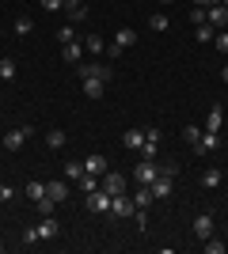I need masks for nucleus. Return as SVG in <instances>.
I'll return each mask as SVG.
<instances>
[{
    "label": "nucleus",
    "instance_id": "1",
    "mask_svg": "<svg viewBox=\"0 0 228 254\" xmlns=\"http://www.w3.org/2000/svg\"><path fill=\"white\" fill-rule=\"evenodd\" d=\"M87 76H95V80H110L114 68L103 64V61H84V64H80V80H87Z\"/></svg>",
    "mask_w": 228,
    "mask_h": 254
},
{
    "label": "nucleus",
    "instance_id": "2",
    "mask_svg": "<svg viewBox=\"0 0 228 254\" xmlns=\"http://www.w3.org/2000/svg\"><path fill=\"white\" fill-rule=\"evenodd\" d=\"M31 137H34V126H19V129H11L8 137H4V148H8V152H19L23 140H31Z\"/></svg>",
    "mask_w": 228,
    "mask_h": 254
},
{
    "label": "nucleus",
    "instance_id": "3",
    "mask_svg": "<svg viewBox=\"0 0 228 254\" xmlns=\"http://www.w3.org/2000/svg\"><path fill=\"white\" fill-rule=\"evenodd\" d=\"M99 190H107L110 197H118V193H126V179H122L118 171H107V175L99 179Z\"/></svg>",
    "mask_w": 228,
    "mask_h": 254
},
{
    "label": "nucleus",
    "instance_id": "4",
    "mask_svg": "<svg viewBox=\"0 0 228 254\" xmlns=\"http://www.w3.org/2000/svg\"><path fill=\"white\" fill-rule=\"evenodd\" d=\"M171 179H175V175H163V171H160V175H156V179L149 182V190H152V197H156V201L171 197Z\"/></svg>",
    "mask_w": 228,
    "mask_h": 254
},
{
    "label": "nucleus",
    "instance_id": "5",
    "mask_svg": "<svg viewBox=\"0 0 228 254\" xmlns=\"http://www.w3.org/2000/svg\"><path fill=\"white\" fill-rule=\"evenodd\" d=\"M84 205H87V212H110V193L107 190L84 193Z\"/></svg>",
    "mask_w": 228,
    "mask_h": 254
},
{
    "label": "nucleus",
    "instance_id": "6",
    "mask_svg": "<svg viewBox=\"0 0 228 254\" xmlns=\"http://www.w3.org/2000/svg\"><path fill=\"white\" fill-rule=\"evenodd\" d=\"M156 175H160V167H156V159H141V163L133 167V179L141 182V186H149V182L156 179Z\"/></svg>",
    "mask_w": 228,
    "mask_h": 254
},
{
    "label": "nucleus",
    "instance_id": "7",
    "mask_svg": "<svg viewBox=\"0 0 228 254\" xmlns=\"http://www.w3.org/2000/svg\"><path fill=\"white\" fill-rule=\"evenodd\" d=\"M206 23H209V27H217V31H225V27H228V8H225V4H209V8H206Z\"/></svg>",
    "mask_w": 228,
    "mask_h": 254
},
{
    "label": "nucleus",
    "instance_id": "8",
    "mask_svg": "<svg viewBox=\"0 0 228 254\" xmlns=\"http://www.w3.org/2000/svg\"><path fill=\"white\" fill-rule=\"evenodd\" d=\"M84 171H87V175H95V179H103V175H107V156H103V152L84 156Z\"/></svg>",
    "mask_w": 228,
    "mask_h": 254
},
{
    "label": "nucleus",
    "instance_id": "9",
    "mask_svg": "<svg viewBox=\"0 0 228 254\" xmlns=\"http://www.w3.org/2000/svg\"><path fill=\"white\" fill-rule=\"evenodd\" d=\"M221 148V133H209V129H202V137H198L194 152L198 156H206V152H217Z\"/></svg>",
    "mask_w": 228,
    "mask_h": 254
},
{
    "label": "nucleus",
    "instance_id": "10",
    "mask_svg": "<svg viewBox=\"0 0 228 254\" xmlns=\"http://www.w3.org/2000/svg\"><path fill=\"white\" fill-rule=\"evenodd\" d=\"M110 212H114V216H133V212H137V205H133V197H126V193H118V197H110Z\"/></svg>",
    "mask_w": 228,
    "mask_h": 254
},
{
    "label": "nucleus",
    "instance_id": "11",
    "mask_svg": "<svg viewBox=\"0 0 228 254\" xmlns=\"http://www.w3.org/2000/svg\"><path fill=\"white\" fill-rule=\"evenodd\" d=\"M194 235L198 239H209V235H213V212H198L194 216Z\"/></svg>",
    "mask_w": 228,
    "mask_h": 254
},
{
    "label": "nucleus",
    "instance_id": "12",
    "mask_svg": "<svg viewBox=\"0 0 228 254\" xmlns=\"http://www.w3.org/2000/svg\"><path fill=\"white\" fill-rule=\"evenodd\" d=\"M65 144H69V133H65V129H50V133H46V148H50V152H61Z\"/></svg>",
    "mask_w": 228,
    "mask_h": 254
},
{
    "label": "nucleus",
    "instance_id": "13",
    "mask_svg": "<svg viewBox=\"0 0 228 254\" xmlns=\"http://www.w3.org/2000/svg\"><path fill=\"white\" fill-rule=\"evenodd\" d=\"M46 193H50V197H54V201L61 205V201H69L73 186H69V182H46Z\"/></svg>",
    "mask_w": 228,
    "mask_h": 254
},
{
    "label": "nucleus",
    "instance_id": "14",
    "mask_svg": "<svg viewBox=\"0 0 228 254\" xmlns=\"http://www.w3.org/2000/svg\"><path fill=\"white\" fill-rule=\"evenodd\" d=\"M84 95H87V99H103V95H107V80L87 76V80H84Z\"/></svg>",
    "mask_w": 228,
    "mask_h": 254
},
{
    "label": "nucleus",
    "instance_id": "15",
    "mask_svg": "<svg viewBox=\"0 0 228 254\" xmlns=\"http://www.w3.org/2000/svg\"><path fill=\"white\" fill-rule=\"evenodd\" d=\"M65 11H69V19H73V23L87 19V4H84V0H65Z\"/></svg>",
    "mask_w": 228,
    "mask_h": 254
},
{
    "label": "nucleus",
    "instance_id": "16",
    "mask_svg": "<svg viewBox=\"0 0 228 254\" xmlns=\"http://www.w3.org/2000/svg\"><path fill=\"white\" fill-rule=\"evenodd\" d=\"M122 144L130 152H141V144H145V129H126V137H122Z\"/></svg>",
    "mask_w": 228,
    "mask_h": 254
},
{
    "label": "nucleus",
    "instance_id": "17",
    "mask_svg": "<svg viewBox=\"0 0 228 254\" xmlns=\"http://www.w3.org/2000/svg\"><path fill=\"white\" fill-rule=\"evenodd\" d=\"M133 42H137V31H133V27H118V31H114V46H122V50H130Z\"/></svg>",
    "mask_w": 228,
    "mask_h": 254
},
{
    "label": "nucleus",
    "instance_id": "18",
    "mask_svg": "<svg viewBox=\"0 0 228 254\" xmlns=\"http://www.w3.org/2000/svg\"><path fill=\"white\" fill-rule=\"evenodd\" d=\"M130 197H133V205H137V209H149V205L156 201V197H152V190H149V186H137V190H133Z\"/></svg>",
    "mask_w": 228,
    "mask_h": 254
},
{
    "label": "nucleus",
    "instance_id": "19",
    "mask_svg": "<svg viewBox=\"0 0 228 254\" xmlns=\"http://www.w3.org/2000/svg\"><path fill=\"white\" fill-rule=\"evenodd\" d=\"M221 126H225V110H221V106H213V110H209V118H206V129H209V133H221Z\"/></svg>",
    "mask_w": 228,
    "mask_h": 254
},
{
    "label": "nucleus",
    "instance_id": "20",
    "mask_svg": "<svg viewBox=\"0 0 228 254\" xmlns=\"http://www.w3.org/2000/svg\"><path fill=\"white\" fill-rule=\"evenodd\" d=\"M65 179L69 182H80V179H84V159H69V163H65Z\"/></svg>",
    "mask_w": 228,
    "mask_h": 254
},
{
    "label": "nucleus",
    "instance_id": "21",
    "mask_svg": "<svg viewBox=\"0 0 228 254\" xmlns=\"http://www.w3.org/2000/svg\"><path fill=\"white\" fill-rule=\"evenodd\" d=\"M61 57H65V61H80V57H84V42H69V46H61Z\"/></svg>",
    "mask_w": 228,
    "mask_h": 254
},
{
    "label": "nucleus",
    "instance_id": "22",
    "mask_svg": "<svg viewBox=\"0 0 228 254\" xmlns=\"http://www.w3.org/2000/svg\"><path fill=\"white\" fill-rule=\"evenodd\" d=\"M0 80H4V84L15 80V57H0Z\"/></svg>",
    "mask_w": 228,
    "mask_h": 254
},
{
    "label": "nucleus",
    "instance_id": "23",
    "mask_svg": "<svg viewBox=\"0 0 228 254\" xmlns=\"http://www.w3.org/2000/svg\"><path fill=\"white\" fill-rule=\"evenodd\" d=\"M221 179H225V175H221V167H209L206 175H202V186H206V190H217Z\"/></svg>",
    "mask_w": 228,
    "mask_h": 254
},
{
    "label": "nucleus",
    "instance_id": "24",
    "mask_svg": "<svg viewBox=\"0 0 228 254\" xmlns=\"http://www.w3.org/2000/svg\"><path fill=\"white\" fill-rule=\"evenodd\" d=\"M57 232H61V228H57L54 216H42V224H38V235H42V239H54Z\"/></svg>",
    "mask_w": 228,
    "mask_h": 254
},
{
    "label": "nucleus",
    "instance_id": "25",
    "mask_svg": "<svg viewBox=\"0 0 228 254\" xmlns=\"http://www.w3.org/2000/svg\"><path fill=\"white\" fill-rule=\"evenodd\" d=\"M213 34H217V27H209V23H202V27H194V42H213Z\"/></svg>",
    "mask_w": 228,
    "mask_h": 254
},
{
    "label": "nucleus",
    "instance_id": "26",
    "mask_svg": "<svg viewBox=\"0 0 228 254\" xmlns=\"http://www.w3.org/2000/svg\"><path fill=\"white\" fill-rule=\"evenodd\" d=\"M11 31L19 34V38H27V34L34 31V19H31V15H19V19H15V27H11Z\"/></svg>",
    "mask_w": 228,
    "mask_h": 254
},
{
    "label": "nucleus",
    "instance_id": "27",
    "mask_svg": "<svg viewBox=\"0 0 228 254\" xmlns=\"http://www.w3.org/2000/svg\"><path fill=\"white\" fill-rule=\"evenodd\" d=\"M84 46H87V53H95V57H99V53H107V42H103L99 34H87V38H84Z\"/></svg>",
    "mask_w": 228,
    "mask_h": 254
},
{
    "label": "nucleus",
    "instance_id": "28",
    "mask_svg": "<svg viewBox=\"0 0 228 254\" xmlns=\"http://www.w3.org/2000/svg\"><path fill=\"white\" fill-rule=\"evenodd\" d=\"M57 42H61V46L76 42V23H65V27H61V31H57Z\"/></svg>",
    "mask_w": 228,
    "mask_h": 254
},
{
    "label": "nucleus",
    "instance_id": "29",
    "mask_svg": "<svg viewBox=\"0 0 228 254\" xmlns=\"http://www.w3.org/2000/svg\"><path fill=\"white\" fill-rule=\"evenodd\" d=\"M167 27H171V19H167L163 11H156V15L149 19V31H167Z\"/></svg>",
    "mask_w": 228,
    "mask_h": 254
},
{
    "label": "nucleus",
    "instance_id": "30",
    "mask_svg": "<svg viewBox=\"0 0 228 254\" xmlns=\"http://www.w3.org/2000/svg\"><path fill=\"white\" fill-rule=\"evenodd\" d=\"M27 197H31V201H42L46 197V182H27Z\"/></svg>",
    "mask_w": 228,
    "mask_h": 254
},
{
    "label": "nucleus",
    "instance_id": "31",
    "mask_svg": "<svg viewBox=\"0 0 228 254\" xmlns=\"http://www.w3.org/2000/svg\"><path fill=\"white\" fill-rule=\"evenodd\" d=\"M198 137H202V126H183V140L190 144V148L198 144Z\"/></svg>",
    "mask_w": 228,
    "mask_h": 254
},
{
    "label": "nucleus",
    "instance_id": "32",
    "mask_svg": "<svg viewBox=\"0 0 228 254\" xmlns=\"http://www.w3.org/2000/svg\"><path fill=\"white\" fill-rule=\"evenodd\" d=\"M80 190H84V193H95V190H99V179L84 171V179H80Z\"/></svg>",
    "mask_w": 228,
    "mask_h": 254
},
{
    "label": "nucleus",
    "instance_id": "33",
    "mask_svg": "<svg viewBox=\"0 0 228 254\" xmlns=\"http://www.w3.org/2000/svg\"><path fill=\"white\" fill-rule=\"evenodd\" d=\"M202 243H206V251H209V254H225V243H221L217 235H209V239H202Z\"/></svg>",
    "mask_w": 228,
    "mask_h": 254
},
{
    "label": "nucleus",
    "instance_id": "34",
    "mask_svg": "<svg viewBox=\"0 0 228 254\" xmlns=\"http://www.w3.org/2000/svg\"><path fill=\"white\" fill-rule=\"evenodd\" d=\"M38 8H42V11H61V8H65V0H38Z\"/></svg>",
    "mask_w": 228,
    "mask_h": 254
},
{
    "label": "nucleus",
    "instance_id": "35",
    "mask_svg": "<svg viewBox=\"0 0 228 254\" xmlns=\"http://www.w3.org/2000/svg\"><path fill=\"white\" fill-rule=\"evenodd\" d=\"M213 46H217L221 53H228V31H217V34H213Z\"/></svg>",
    "mask_w": 228,
    "mask_h": 254
},
{
    "label": "nucleus",
    "instance_id": "36",
    "mask_svg": "<svg viewBox=\"0 0 228 254\" xmlns=\"http://www.w3.org/2000/svg\"><path fill=\"white\" fill-rule=\"evenodd\" d=\"M141 159H156V144H152V140L141 144Z\"/></svg>",
    "mask_w": 228,
    "mask_h": 254
},
{
    "label": "nucleus",
    "instance_id": "37",
    "mask_svg": "<svg viewBox=\"0 0 228 254\" xmlns=\"http://www.w3.org/2000/svg\"><path fill=\"white\" fill-rule=\"evenodd\" d=\"M133 220H137V228L145 232V228H149V212H145V209H137V212H133Z\"/></svg>",
    "mask_w": 228,
    "mask_h": 254
},
{
    "label": "nucleus",
    "instance_id": "38",
    "mask_svg": "<svg viewBox=\"0 0 228 254\" xmlns=\"http://www.w3.org/2000/svg\"><path fill=\"white\" fill-rule=\"evenodd\" d=\"M190 23H194V27H202V23H206V8H194V11H190Z\"/></svg>",
    "mask_w": 228,
    "mask_h": 254
},
{
    "label": "nucleus",
    "instance_id": "39",
    "mask_svg": "<svg viewBox=\"0 0 228 254\" xmlns=\"http://www.w3.org/2000/svg\"><path fill=\"white\" fill-rule=\"evenodd\" d=\"M11 197H15V190H11L8 182H0V201H11Z\"/></svg>",
    "mask_w": 228,
    "mask_h": 254
},
{
    "label": "nucleus",
    "instance_id": "40",
    "mask_svg": "<svg viewBox=\"0 0 228 254\" xmlns=\"http://www.w3.org/2000/svg\"><path fill=\"white\" fill-rule=\"evenodd\" d=\"M145 140H152V144H160V129H156V126H149V129H145Z\"/></svg>",
    "mask_w": 228,
    "mask_h": 254
},
{
    "label": "nucleus",
    "instance_id": "41",
    "mask_svg": "<svg viewBox=\"0 0 228 254\" xmlns=\"http://www.w3.org/2000/svg\"><path fill=\"white\" fill-rule=\"evenodd\" d=\"M23 239H27V243H38L42 235H38V228H27V232H23Z\"/></svg>",
    "mask_w": 228,
    "mask_h": 254
},
{
    "label": "nucleus",
    "instance_id": "42",
    "mask_svg": "<svg viewBox=\"0 0 228 254\" xmlns=\"http://www.w3.org/2000/svg\"><path fill=\"white\" fill-rule=\"evenodd\" d=\"M221 80H225V84H228V64H225V68H221Z\"/></svg>",
    "mask_w": 228,
    "mask_h": 254
},
{
    "label": "nucleus",
    "instance_id": "43",
    "mask_svg": "<svg viewBox=\"0 0 228 254\" xmlns=\"http://www.w3.org/2000/svg\"><path fill=\"white\" fill-rule=\"evenodd\" d=\"M209 4H221V0H206V8H209Z\"/></svg>",
    "mask_w": 228,
    "mask_h": 254
},
{
    "label": "nucleus",
    "instance_id": "44",
    "mask_svg": "<svg viewBox=\"0 0 228 254\" xmlns=\"http://www.w3.org/2000/svg\"><path fill=\"white\" fill-rule=\"evenodd\" d=\"M160 4H175V0H160Z\"/></svg>",
    "mask_w": 228,
    "mask_h": 254
},
{
    "label": "nucleus",
    "instance_id": "45",
    "mask_svg": "<svg viewBox=\"0 0 228 254\" xmlns=\"http://www.w3.org/2000/svg\"><path fill=\"white\" fill-rule=\"evenodd\" d=\"M0 254H4V243H0Z\"/></svg>",
    "mask_w": 228,
    "mask_h": 254
},
{
    "label": "nucleus",
    "instance_id": "46",
    "mask_svg": "<svg viewBox=\"0 0 228 254\" xmlns=\"http://www.w3.org/2000/svg\"><path fill=\"white\" fill-rule=\"evenodd\" d=\"M221 4H225V8H228V0H221Z\"/></svg>",
    "mask_w": 228,
    "mask_h": 254
},
{
    "label": "nucleus",
    "instance_id": "47",
    "mask_svg": "<svg viewBox=\"0 0 228 254\" xmlns=\"http://www.w3.org/2000/svg\"><path fill=\"white\" fill-rule=\"evenodd\" d=\"M0 205H4V201H0Z\"/></svg>",
    "mask_w": 228,
    "mask_h": 254
}]
</instances>
